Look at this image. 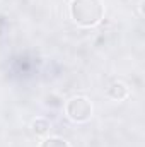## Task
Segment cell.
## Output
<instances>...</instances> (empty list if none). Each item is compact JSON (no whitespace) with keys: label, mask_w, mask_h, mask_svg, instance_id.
Instances as JSON below:
<instances>
[{"label":"cell","mask_w":145,"mask_h":147,"mask_svg":"<svg viewBox=\"0 0 145 147\" xmlns=\"http://www.w3.org/2000/svg\"><path fill=\"white\" fill-rule=\"evenodd\" d=\"M70 16L79 26L92 28L101 22L104 16V7L101 0H72Z\"/></svg>","instance_id":"obj_1"},{"label":"cell","mask_w":145,"mask_h":147,"mask_svg":"<svg viewBox=\"0 0 145 147\" xmlns=\"http://www.w3.org/2000/svg\"><path fill=\"white\" fill-rule=\"evenodd\" d=\"M65 113H67V116L72 121H75V123H84L92 115V103L87 98H84V96L72 98L65 105Z\"/></svg>","instance_id":"obj_2"},{"label":"cell","mask_w":145,"mask_h":147,"mask_svg":"<svg viewBox=\"0 0 145 147\" xmlns=\"http://www.w3.org/2000/svg\"><path fill=\"white\" fill-rule=\"evenodd\" d=\"M128 94H130L128 87H126L125 84H121V82L113 84V86L108 89V96L109 98H113V99H116V101H121V99L128 98Z\"/></svg>","instance_id":"obj_3"},{"label":"cell","mask_w":145,"mask_h":147,"mask_svg":"<svg viewBox=\"0 0 145 147\" xmlns=\"http://www.w3.org/2000/svg\"><path fill=\"white\" fill-rule=\"evenodd\" d=\"M50 130V121L44 120V118H36L33 121V132L36 135H44L46 132Z\"/></svg>","instance_id":"obj_4"},{"label":"cell","mask_w":145,"mask_h":147,"mask_svg":"<svg viewBox=\"0 0 145 147\" xmlns=\"http://www.w3.org/2000/svg\"><path fill=\"white\" fill-rule=\"evenodd\" d=\"M41 147H70L68 146V142L67 140H63V139H58V137H50V139H46Z\"/></svg>","instance_id":"obj_5"}]
</instances>
